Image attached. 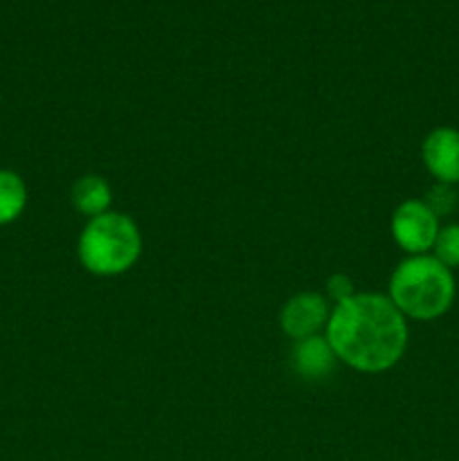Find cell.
Wrapping results in <instances>:
<instances>
[{"label": "cell", "mask_w": 459, "mask_h": 461, "mask_svg": "<svg viewBox=\"0 0 459 461\" xmlns=\"http://www.w3.org/2000/svg\"><path fill=\"white\" fill-rule=\"evenodd\" d=\"M327 340L342 363L360 372H385L403 356L408 327L390 297L363 293L336 306Z\"/></svg>", "instance_id": "1"}, {"label": "cell", "mask_w": 459, "mask_h": 461, "mask_svg": "<svg viewBox=\"0 0 459 461\" xmlns=\"http://www.w3.org/2000/svg\"><path fill=\"white\" fill-rule=\"evenodd\" d=\"M390 300L403 315L435 320L450 309L454 300V279L435 257L417 255L394 270Z\"/></svg>", "instance_id": "2"}, {"label": "cell", "mask_w": 459, "mask_h": 461, "mask_svg": "<svg viewBox=\"0 0 459 461\" xmlns=\"http://www.w3.org/2000/svg\"><path fill=\"white\" fill-rule=\"evenodd\" d=\"M142 250L140 230L124 214H99L79 239V259L94 275H120L138 261Z\"/></svg>", "instance_id": "3"}, {"label": "cell", "mask_w": 459, "mask_h": 461, "mask_svg": "<svg viewBox=\"0 0 459 461\" xmlns=\"http://www.w3.org/2000/svg\"><path fill=\"white\" fill-rule=\"evenodd\" d=\"M392 234L403 250L423 255L435 246L439 223L423 201H405L392 219Z\"/></svg>", "instance_id": "4"}, {"label": "cell", "mask_w": 459, "mask_h": 461, "mask_svg": "<svg viewBox=\"0 0 459 461\" xmlns=\"http://www.w3.org/2000/svg\"><path fill=\"white\" fill-rule=\"evenodd\" d=\"M282 329L295 340L318 336L320 329L327 324V302L315 293L295 295L282 311Z\"/></svg>", "instance_id": "5"}, {"label": "cell", "mask_w": 459, "mask_h": 461, "mask_svg": "<svg viewBox=\"0 0 459 461\" xmlns=\"http://www.w3.org/2000/svg\"><path fill=\"white\" fill-rule=\"evenodd\" d=\"M423 162L439 183H459V131H432L423 142Z\"/></svg>", "instance_id": "6"}, {"label": "cell", "mask_w": 459, "mask_h": 461, "mask_svg": "<svg viewBox=\"0 0 459 461\" xmlns=\"http://www.w3.org/2000/svg\"><path fill=\"white\" fill-rule=\"evenodd\" d=\"M336 358V351L331 349L327 338L320 336L297 340L295 349H292V365H295L297 374H302L304 378H313V381L331 374Z\"/></svg>", "instance_id": "7"}, {"label": "cell", "mask_w": 459, "mask_h": 461, "mask_svg": "<svg viewBox=\"0 0 459 461\" xmlns=\"http://www.w3.org/2000/svg\"><path fill=\"white\" fill-rule=\"evenodd\" d=\"M72 205L93 219L106 214V207L111 205V187L99 176H84L72 185Z\"/></svg>", "instance_id": "8"}, {"label": "cell", "mask_w": 459, "mask_h": 461, "mask_svg": "<svg viewBox=\"0 0 459 461\" xmlns=\"http://www.w3.org/2000/svg\"><path fill=\"white\" fill-rule=\"evenodd\" d=\"M27 203V187L14 171H0V225H7L22 214Z\"/></svg>", "instance_id": "9"}, {"label": "cell", "mask_w": 459, "mask_h": 461, "mask_svg": "<svg viewBox=\"0 0 459 461\" xmlns=\"http://www.w3.org/2000/svg\"><path fill=\"white\" fill-rule=\"evenodd\" d=\"M435 259H439L446 268L459 266V225H448L439 230L435 239Z\"/></svg>", "instance_id": "10"}, {"label": "cell", "mask_w": 459, "mask_h": 461, "mask_svg": "<svg viewBox=\"0 0 459 461\" xmlns=\"http://www.w3.org/2000/svg\"><path fill=\"white\" fill-rule=\"evenodd\" d=\"M454 203H457V196H454L453 189H450L446 183H439L436 187L430 189L426 205L430 207L432 214L435 216H444V214H450V212H453Z\"/></svg>", "instance_id": "11"}, {"label": "cell", "mask_w": 459, "mask_h": 461, "mask_svg": "<svg viewBox=\"0 0 459 461\" xmlns=\"http://www.w3.org/2000/svg\"><path fill=\"white\" fill-rule=\"evenodd\" d=\"M327 291H328V297H331L333 302H338V304H342V302L351 300V297L356 295L354 282H351L346 275H333L327 284Z\"/></svg>", "instance_id": "12"}]
</instances>
